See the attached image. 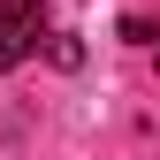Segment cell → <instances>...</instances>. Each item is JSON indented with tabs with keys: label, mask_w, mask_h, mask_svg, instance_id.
<instances>
[{
	"label": "cell",
	"mask_w": 160,
	"mask_h": 160,
	"mask_svg": "<svg viewBox=\"0 0 160 160\" xmlns=\"http://www.w3.org/2000/svg\"><path fill=\"white\" fill-rule=\"evenodd\" d=\"M46 46V0H0V76Z\"/></svg>",
	"instance_id": "obj_1"
},
{
	"label": "cell",
	"mask_w": 160,
	"mask_h": 160,
	"mask_svg": "<svg viewBox=\"0 0 160 160\" xmlns=\"http://www.w3.org/2000/svg\"><path fill=\"white\" fill-rule=\"evenodd\" d=\"M46 53H53V69H76V61H84V46H76L69 31H46Z\"/></svg>",
	"instance_id": "obj_2"
}]
</instances>
